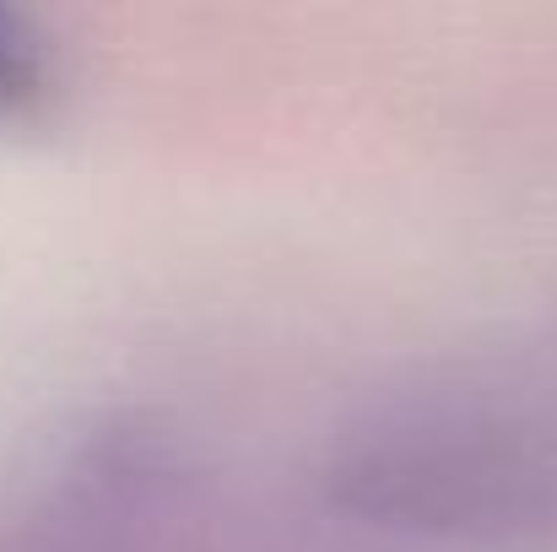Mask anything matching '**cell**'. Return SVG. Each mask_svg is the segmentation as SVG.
Wrapping results in <instances>:
<instances>
[{"instance_id":"1","label":"cell","mask_w":557,"mask_h":552,"mask_svg":"<svg viewBox=\"0 0 557 552\" xmlns=\"http://www.w3.org/2000/svg\"><path fill=\"white\" fill-rule=\"evenodd\" d=\"M16 71H22V54H16V38H11V27H5V16H0V87H11Z\"/></svg>"}]
</instances>
